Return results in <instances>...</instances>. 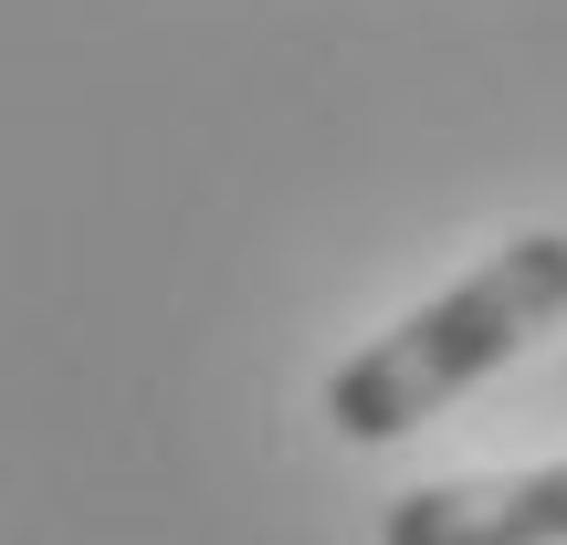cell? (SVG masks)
Returning a JSON list of instances; mask_svg holds the SVG:
<instances>
[{"instance_id":"cell-1","label":"cell","mask_w":567,"mask_h":545,"mask_svg":"<svg viewBox=\"0 0 567 545\" xmlns=\"http://www.w3.org/2000/svg\"><path fill=\"white\" fill-rule=\"evenodd\" d=\"M557 315H567V231H526V242H505L484 273L431 294L421 315L368 336L358 357L326 378V420H337V441H400L431 409H452L463 388H484L505 357H526Z\"/></svg>"},{"instance_id":"cell-2","label":"cell","mask_w":567,"mask_h":545,"mask_svg":"<svg viewBox=\"0 0 567 545\" xmlns=\"http://www.w3.org/2000/svg\"><path fill=\"white\" fill-rule=\"evenodd\" d=\"M379 545H567V462L421 483L379 514Z\"/></svg>"}]
</instances>
